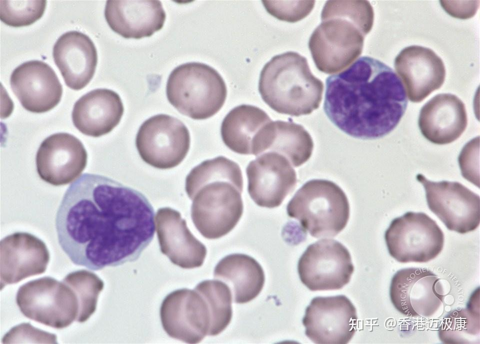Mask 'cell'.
Masks as SVG:
<instances>
[{"instance_id":"obj_1","label":"cell","mask_w":480,"mask_h":344,"mask_svg":"<svg viewBox=\"0 0 480 344\" xmlns=\"http://www.w3.org/2000/svg\"><path fill=\"white\" fill-rule=\"evenodd\" d=\"M154 211L140 192L84 173L66 190L55 219L58 241L76 265L100 270L137 260L153 239Z\"/></svg>"},{"instance_id":"obj_2","label":"cell","mask_w":480,"mask_h":344,"mask_svg":"<svg viewBox=\"0 0 480 344\" xmlns=\"http://www.w3.org/2000/svg\"><path fill=\"white\" fill-rule=\"evenodd\" d=\"M326 83L324 111L335 126L352 137H384L406 111L408 99L400 79L376 59L360 57Z\"/></svg>"},{"instance_id":"obj_3","label":"cell","mask_w":480,"mask_h":344,"mask_svg":"<svg viewBox=\"0 0 480 344\" xmlns=\"http://www.w3.org/2000/svg\"><path fill=\"white\" fill-rule=\"evenodd\" d=\"M185 189L192 200L193 223L206 238L226 235L242 215V172L236 163L224 156L205 160L192 168L186 178Z\"/></svg>"},{"instance_id":"obj_4","label":"cell","mask_w":480,"mask_h":344,"mask_svg":"<svg viewBox=\"0 0 480 344\" xmlns=\"http://www.w3.org/2000/svg\"><path fill=\"white\" fill-rule=\"evenodd\" d=\"M321 20L308 48L319 71L336 73L361 55L364 37L373 26L374 10L368 1H328Z\"/></svg>"},{"instance_id":"obj_5","label":"cell","mask_w":480,"mask_h":344,"mask_svg":"<svg viewBox=\"0 0 480 344\" xmlns=\"http://www.w3.org/2000/svg\"><path fill=\"white\" fill-rule=\"evenodd\" d=\"M258 91L272 110L298 117L320 107L324 84L312 73L305 57L287 52L274 56L264 66Z\"/></svg>"},{"instance_id":"obj_6","label":"cell","mask_w":480,"mask_h":344,"mask_svg":"<svg viewBox=\"0 0 480 344\" xmlns=\"http://www.w3.org/2000/svg\"><path fill=\"white\" fill-rule=\"evenodd\" d=\"M286 211L316 238L336 236L345 228L350 217L345 193L334 182L324 179L304 183L288 204Z\"/></svg>"},{"instance_id":"obj_7","label":"cell","mask_w":480,"mask_h":344,"mask_svg":"<svg viewBox=\"0 0 480 344\" xmlns=\"http://www.w3.org/2000/svg\"><path fill=\"white\" fill-rule=\"evenodd\" d=\"M168 101L180 113L195 120L209 118L222 108L227 88L221 75L205 64L190 62L174 68L168 79Z\"/></svg>"},{"instance_id":"obj_8","label":"cell","mask_w":480,"mask_h":344,"mask_svg":"<svg viewBox=\"0 0 480 344\" xmlns=\"http://www.w3.org/2000/svg\"><path fill=\"white\" fill-rule=\"evenodd\" d=\"M16 304L27 318L56 329L76 321L79 304L74 291L62 281L46 276L20 286Z\"/></svg>"},{"instance_id":"obj_9","label":"cell","mask_w":480,"mask_h":344,"mask_svg":"<svg viewBox=\"0 0 480 344\" xmlns=\"http://www.w3.org/2000/svg\"><path fill=\"white\" fill-rule=\"evenodd\" d=\"M390 255L401 263L427 262L441 252L444 234L423 212H407L393 219L384 234Z\"/></svg>"},{"instance_id":"obj_10","label":"cell","mask_w":480,"mask_h":344,"mask_svg":"<svg viewBox=\"0 0 480 344\" xmlns=\"http://www.w3.org/2000/svg\"><path fill=\"white\" fill-rule=\"evenodd\" d=\"M190 132L176 118L166 114L154 116L140 126L136 145L141 157L147 164L160 169L178 165L190 147Z\"/></svg>"},{"instance_id":"obj_11","label":"cell","mask_w":480,"mask_h":344,"mask_svg":"<svg viewBox=\"0 0 480 344\" xmlns=\"http://www.w3.org/2000/svg\"><path fill=\"white\" fill-rule=\"evenodd\" d=\"M298 271L302 282L312 291L338 290L350 282L354 266L343 244L324 239L307 247L299 259Z\"/></svg>"},{"instance_id":"obj_12","label":"cell","mask_w":480,"mask_h":344,"mask_svg":"<svg viewBox=\"0 0 480 344\" xmlns=\"http://www.w3.org/2000/svg\"><path fill=\"white\" fill-rule=\"evenodd\" d=\"M416 178L424 188L429 209L448 230L465 234L478 227V195L458 182L431 181L422 174Z\"/></svg>"},{"instance_id":"obj_13","label":"cell","mask_w":480,"mask_h":344,"mask_svg":"<svg viewBox=\"0 0 480 344\" xmlns=\"http://www.w3.org/2000/svg\"><path fill=\"white\" fill-rule=\"evenodd\" d=\"M305 334L318 344H346L356 331L355 306L344 295L314 298L302 319Z\"/></svg>"},{"instance_id":"obj_14","label":"cell","mask_w":480,"mask_h":344,"mask_svg":"<svg viewBox=\"0 0 480 344\" xmlns=\"http://www.w3.org/2000/svg\"><path fill=\"white\" fill-rule=\"evenodd\" d=\"M390 295L400 312L410 317L433 316L442 305L444 295L438 276L428 269H400L392 278Z\"/></svg>"},{"instance_id":"obj_15","label":"cell","mask_w":480,"mask_h":344,"mask_svg":"<svg viewBox=\"0 0 480 344\" xmlns=\"http://www.w3.org/2000/svg\"><path fill=\"white\" fill-rule=\"evenodd\" d=\"M162 327L170 337L188 343L208 335L210 314L207 303L196 290L180 289L168 294L160 308Z\"/></svg>"},{"instance_id":"obj_16","label":"cell","mask_w":480,"mask_h":344,"mask_svg":"<svg viewBox=\"0 0 480 344\" xmlns=\"http://www.w3.org/2000/svg\"><path fill=\"white\" fill-rule=\"evenodd\" d=\"M220 134L224 144L234 152L258 156L270 147L274 137V122L260 108L243 104L225 116Z\"/></svg>"},{"instance_id":"obj_17","label":"cell","mask_w":480,"mask_h":344,"mask_svg":"<svg viewBox=\"0 0 480 344\" xmlns=\"http://www.w3.org/2000/svg\"><path fill=\"white\" fill-rule=\"evenodd\" d=\"M246 173L250 196L258 205L269 208L279 206L297 181L289 160L274 151L264 153L251 161Z\"/></svg>"},{"instance_id":"obj_18","label":"cell","mask_w":480,"mask_h":344,"mask_svg":"<svg viewBox=\"0 0 480 344\" xmlns=\"http://www.w3.org/2000/svg\"><path fill=\"white\" fill-rule=\"evenodd\" d=\"M86 151L82 142L67 133H58L46 138L36 153V163L39 177L54 186L68 184L85 169Z\"/></svg>"},{"instance_id":"obj_19","label":"cell","mask_w":480,"mask_h":344,"mask_svg":"<svg viewBox=\"0 0 480 344\" xmlns=\"http://www.w3.org/2000/svg\"><path fill=\"white\" fill-rule=\"evenodd\" d=\"M50 259L45 243L30 233L16 232L0 242V289L44 273Z\"/></svg>"},{"instance_id":"obj_20","label":"cell","mask_w":480,"mask_h":344,"mask_svg":"<svg viewBox=\"0 0 480 344\" xmlns=\"http://www.w3.org/2000/svg\"><path fill=\"white\" fill-rule=\"evenodd\" d=\"M10 85L22 106L32 113L52 110L59 103L62 94V87L55 72L42 61H30L17 67L10 75Z\"/></svg>"},{"instance_id":"obj_21","label":"cell","mask_w":480,"mask_h":344,"mask_svg":"<svg viewBox=\"0 0 480 344\" xmlns=\"http://www.w3.org/2000/svg\"><path fill=\"white\" fill-rule=\"evenodd\" d=\"M394 67L409 100L414 103L422 101L444 82V63L428 48L417 45L404 48L396 57Z\"/></svg>"},{"instance_id":"obj_22","label":"cell","mask_w":480,"mask_h":344,"mask_svg":"<svg viewBox=\"0 0 480 344\" xmlns=\"http://www.w3.org/2000/svg\"><path fill=\"white\" fill-rule=\"evenodd\" d=\"M156 221L160 251L172 263L185 269L202 265L206 248L192 235L178 211L160 208L156 212Z\"/></svg>"},{"instance_id":"obj_23","label":"cell","mask_w":480,"mask_h":344,"mask_svg":"<svg viewBox=\"0 0 480 344\" xmlns=\"http://www.w3.org/2000/svg\"><path fill=\"white\" fill-rule=\"evenodd\" d=\"M418 125L422 136L431 143H451L466 128L468 117L464 104L454 94H438L422 108Z\"/></svg>"},{"instance_id":"obj_24","label":"cell","mask_w":480,"mask_h":344,"mask_svg":"<svg viewBox=\"0 0 480 344\" xmlns=\"http://www.w3.org/2000/svg\"><path fill=\"white\" fill-rule=\"evenodd\" d=\"M52 56L70 88L81 90L93 78L98 54L94 43L86 35L76 31L62 34L54 45Z\"/></svg>"},{"instance_id":"obj_25","label":"cell","mask_w":480,"mask_h":344,"mask_svg":"<svg viewBox=\"0 0 480 344\" xmlns=\"http://www.w3.org/2000/svg\"><path fill=\"white\" fill-rule=\"evenodd\" d=\"M104 16L113 31L135 39L149 37L161 30L166 18L160 1H107Z\"/></svg>"},{"instance_id":"obj_26","label":"cell","mask_w":480,"mask_h":344,"mask_svg":"<svg viewBox=\"0 0 480 344\" xmlns=\"http://www.w3.org/2000/svg\"><path fill=\"white\" fill-rule=\"evenodd\" d=\"M124 112L118 94L108 89H97L74 103L72 118L74 126L82 133L98 137L110 132L119 124Z\"/></svg>"},{"instance_id":"obj_27","label":"cell","mask_w":480,"mask_h":344,"mask_svg":"<svg viewBox=\"0 0 480 344\" xmlns=\"http://www.w3.org/2000/svg\"><path fill=\"white\" fill-rule=\"evenodd\" d=\"M214 277L231 285L234 302L245 303L255 298L262 291L265 280L261 265L246 254H230L222 259L214 269Z\"/></svg>"},{"instance_id":"obj_28","label":"cell","mask_w":480,"mask_h":344,"mask_svg":"<svg viewBox=\"0 0 480 344\" xmlns=\"http://www.w3.org/2000/svg\"><path fill=\"white\" fill-rule=\"evenodd\" d=\"M274 122V137L268 151L282 155L296 167L306 162L314 148L310 134L302 126L292 122L277 120Z\"/></svg>"},{"instance_id":"obj_29","label":"cell","mask_w":480,"mask_h":344,"mask_svg":"<svg viewBox=\"0 0 480 344\" xmlns=\"http://www.w3.org/2000/svg\"><path fill=\"white\" fill-rule=\"evenodd\" d=\"M472 296L468 306L454 310L442 320L438 330L440 340L444 343H473L479 339V298Z\"/></svg>"},{"instance_id":"obj_30","label":"cell","mask_w":480,"mask_h":344,"mask_svg":"<svg viewBox=\"0 0 480 344\" xmlns=\"http://www.w3.org/2000/svg\"><path fill=\"white\" fill-rule=\"evenodd\" d=\"M194 289L206 300L210 314L208 335L214 336L222 332L232 317V296L230 288L224 282L206 280L198 283Z\"/></svg>"},{"instance_id":"obj_31","label":"cell","mask_w":480,"mask_h":344,"mask_svg":"<svg viewBox=\"0 0 480 344\" xmlns=\"http://www.w3.org/2000/svg\"><path fill=\"white\" fill-rule=\"evenodd\" d=\"M74 291L79 304L76 321L82 323L95 312L99 294L104 287L103 281L92 272L78 270L70 272L62 279Z\"/></svg>"},{"instance_id":"obj_32","label":"cell","mask_w":480,"mask_h":344,"mask_svg":"<svg viewBox=\"0 0 480 344\" xmlns=\"http://www.w3.org/2000/svg\"><path fill=\"white\" fill-rule=\"evenodd\" d=\"M46 1H0V19L14 27L29 26L43 15Z\"/></svg>"},{"instance_id":"obj_33","label":"cell","mask_w":480,"mask_h":344,"mask_svg":"<svg viewBox=\"0 0 480 344\" xmlns=\"http://www.w3.org/2000/svg\"><path fill=\"white\" fill-rule=\"evenodd\" d=\"M267 12L276 19L294 23L306 18L313 9L315 1H262Z\"/></svg>"},{"instance_id":"obj_34","label":"cell","mask_w":480,"mask_h":344,"mask_svg":"<svg viewBox=\"0 0 480 344\" xmlns=\"http://www.w3.org/2000/svg\"><path fill=\"white\" fill-rule=\"evenodd\" d=\"M57 343V337L34 327L30 323H22L12 328L2 338L3 343Z\"/></svg>"},{"instance_id":"obj_35","label":"cell","mask_w":480,"mask_h":344,"mask_svg":"<svg viewBox=\"0 0 480 344\" xmlns=\"http://www.w3.org/2000/svg\"><path fill=\"white\" fill-rule=\"evenodd\" d=\"M479 136L468 142L463 147L458 158L462 176L467 180L477 185L473 175L476 174V158L479 152Z\"/></svg>"}]
</instances>
